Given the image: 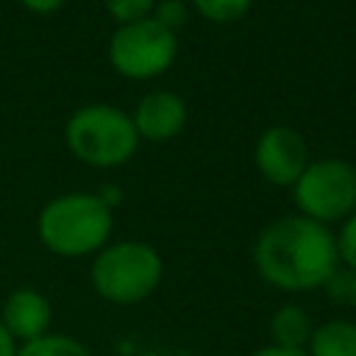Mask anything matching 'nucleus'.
Here are the masks:
<instances>
[{
	"instance_id": "15",
	"label": "nucleus",
	"mask_w": 356,
	"mask_h": 356,
	"mask_svg": "<svg viewBox=\"0 0 356 356\" xmlns=\"http://www.w3.org/2000/svg\"><path fill=\"white\" fill-rule=\"evenodd\" d=\"M103 3H106V11L120 25L147 19L153 14V6H156V0H103Z\"/></svg>"
},
{
	"instance_id": "9",
	"label": "nucleus",
	"mask_w": 356,
	"mask_h": 356,
	"mask_svg": "<svg viewBox=\"0 0 356 356\" xmlns=\"http://www.w3.org/2000/svg\"><path fill=\"white\" fill-rule=\"evenodd\" d=\"M0 323L14 337V342H31V339L50 334L53 306H50L44 292L22 286L6 298L3 312H0Z\"/></svg>"
},
{
	"instance_id": "2",
	"label": "nucleus",
	"mask_w": 356,
	"mask_h": 356,
	"mask_svg": "<svg viewBox=\"0 0 356 356\" xmlns=\"http://www.w3.org/2000/svg\"><path fill=\"white\" fill-rule=\"evenodd\" d=\"M114 228L111 209L97 197V192H70L53 197L36 220V234L42 245L64 259L89 256L106 248Z\"/></svg>"
},
{
	"instance_id": "6",
	"label": "nucleus",
	"mask_w": 356,
	"mask_h": 356,
	"mask_svg": "<svg viewBox=\"0 0 356 356\" xmlns=\"http://www.w3.org/2000/svg\"><path fill=\"white\" fill-rule=\"evenodd\" d=\"M178 53V36L161 28L153 17L120 25L108 39V61L111 67L131 78L147 81L167 72Z\"/></svg>"
},
{
	"instance_id": "7",
	"label": "nucleus",
	"mask_w": 356,
	"mask_h": 356,
	"mask_svg": "<svg viewBox=\"0 0 356 356\" xmlns=\"http://www.w3.org/2000/svg\"><path fill=\"white\" fill-rule=\"evenodd\" d=\"M256 167L275 186H295L309 167V147L303 136L289 125L267 128L256 142Z\"/></svg>"
},
{
	"instance_id": "17",
	"label": "nucleus",
	"mask_w": 356,
	"mask_h": 356,
	"mask_svg": "<svg viewBox=\"0 0 356 356\" xmlns=\"http://www.w3.org/2000/svg\"><path fill=\"white\" fill-rule=\"evenodd\" d=\"M161 28H167V31H178L184 22H186V17H189V8H186V3L184 0H161V3H156L153 6V14H150Z\"/></svg>"
},
{
	"instance_id": "19",
	"label": "nucleus",
	"mask_w": 356,
	"mask_h": 356,
	"mask_svg": "<svg viewBox=\"0 0 356 356\" xmlns=\"http://www.w3.org/2000/svg\"><path fill=\"white\" fill-rule=\"evenodd\" d=\"M248 356H309L306 350H289V348H278V345H261Z\"/></svg>"
},
{
	"instance_id": "20",
	"label": "nucleus",
	"mask_w": 356,
	"mask_h": 356,
	"mask_svg": "<svg viewBox=\"0 0 356 356\" xmlns=\"http://www.w3.org/2000/svg\"><path fill=\"white\" fill-rule=\"evenodd\" d=\"M97 197H100V200H103L108 209H114V206L122 200V189H120V186H114V184H106V186H100Z\"/></svg>"
},
{
	"instance_id": "3",
	"label": "nucleus",
	"mask_w": 356,
	"mask_h": 356,
	"mask_svg": "<svg viewBox=\"0 0 356 356\" xmlns=\"http://www.w3.org/2000/svg\"><path fill=\"white\" fill-rule=\"evenodd\" d=\"M164 275V261L156 248L125 239L106 245L95 253V261L89 267L92 289L114 303V306H134L142 303L156 292Z\"/></svg>"
},
{
	"instance_id": "1",
	"label": "nucleus",
	"mask_w": 356,
	"mask_h": 356,
	"mask_svg": "<svg viewBox=\"0 0 356 356\" xmlns=\"http://www.w3.org/2000/svg\"><path fill=\"white\" fill-rule=\"evenodd\" d=\"M253 264L281 292H312L328 281L339 259L328 225L303 214H286L261 228L253 245Z\"/></svg>"
},
{
	"instance_id": "5",
	"label": "nucleus",
	"mask_w": 356,
	"mask_h": 356,
	"mask_svg": "<svg viewBox=\"0 0 356 356\" xmlns=\"http://www.w3.org/2000/svg\"><path fill=\"white\" fill-rule=\"evenodd\" d=\"M298 214L314 222H337L356 211V167L342 159L309 161L292 186Z\"/></svg>"
},
{
	"instance_id": "10",
	"label": "nucleus",
	"mask_w": 356,
	"mask_h": 356,
	"mask_svg": "<svg viewBox=\"0 0 356 356\" xmlns=\"http://www.w3.org/2000/svg\"><path fill=\"white\" fill-rule=\"evenodd\" d=\"M267 331H270V345L289 348V350H306L314 325H312V317L306 309H300L295 303H284L273 312Z\"/></svg>"
},
{
	"instance_id": "14",
	"label": "nucleus",
	"mask_w": 356,
	"mask_h": 356,
	"mask_svg": "<svg viewBox=\"0 0 356 356\" xmlns=\"http://www.w3.org/2000/svg\"><path fill=\"white\" fill-rule=\"evenodd\" d=\"M192 6L209 22L228 25V22H236V19H242L248 14L250 0H192Z\"/></svg>"
},
{
	"instance_id": "11",
	"label": "nucleus",
	"mask_w": 356,
	"mask_h": 356,
	"mask_svg": "<svg viewBox=\"0 0 356 356\" xmlns=\"http://www.w3.org/2000/svg\"><path fill=\"white\" fill-rule=\"evenodd\" d=\"M306 353L309 356H356V323L334 317L323 325H314Z\"/></svg>"
},
{
	"instance_id": "18",
	"label": "nucleus",
	"mask_w": 356,
	"mask_h": 356,
	"mask_svg": "<svg viewBox=\"0 0 356 356\" xmlns=\"http://www.w3.org/2000/svg\"><path fill=\"white\" fill-rule=\"evenodd\" d=\"M19 3L33 14H50V11H58L67 0H19Z\"/></svg>"
},
{
	"instance_id": "13",
	"label": "nucleus",
	"mask_w": 356,
	"mask_h": 356,
	"mask_svg": "<svg viewBox=\"0 0 356 356\" xmlns=\"http://www.w3.org/2000/svg\"><path fill=\"white\" fill-rule=\"evenodd\" d=\"M323 289H325L331 303L345 306V309H356V270H350L345 264H337V270L328 275Z\"/></svg>"
},
{
	"instance_id": "12",
	"label": "nucleus",
	"mask_w": 356,
	"mask_h": 356,
	"mask_svg": "<svg viewBox=\"0 0 356 356\" xmlns=\"http://www.w3.org/2000/svg\"><path fill=\"white\" fill-rule=\"evenodd\" d=\"M17 356H92L89 348L70 334H44L17 345Z\"/></svg>"
},
{
	"instance_id": "21",
	"label": "nucleus",
	"mask_w": 356,
	"mask_h": 356,
	"mask_svg": "<svg viewBox=\"0 0 356 356\" xmlns=\"http://www.w3.org/2000/svg\"><path fill=\"white\" fill-rule=\"evenodd\" d=\"M0 356H17V342H14V337L3 328V323H0Z\"/></svg>"
},
{
	"instance_id": "8",
	"label": "nucleus",
	"mask_w": 356,
	"mask_h": 356,
	"mask_svg": "<svg viewBox=\"0 0 356 356\" xmlns=\"http://www.w3.org/2000/svg\"><path fill=\"white\" fill-rule=\"evenodd\" d=\"M131 122H134L139 139L167 142V139L178 136L181 128L186 125V103H184L181 95L167 92V89L147 92L136 103V108L131 114Z\"/></svg>"
},
{
	"instance_id": "16",
	"label": "nucleus",
	"mask_w": 356,
	"mask_h": 356,
	"mask_svg": "<svg viewBox=\"0 0 356 356\" xmlns=\"http://www.w3.org/2000/svg\"><path fill=\"white\" fill-rule=\"evenodd\" d=\"M334 242H337V259H339V264L356 270V211L350 217H345V222H342L339 234L334 236Z\"/></svg>"
},
{
	"instance_id": "4",
	"label": "nucleus",
	"mask_w": 356,
	"mask_h": 356,
	"mask_svg": "<svg viewBox=\"0 0 356 356\" xmlns=\"http://www.w3.org/2000/svg\"><path fill=\"white\" fill-rule=\"evenodd\" d=\"M70 153L89 167H120L125 164L139 145V134L131 117L108 103L81 106L64 128Z\"/></svg>"
}]
</instances>
